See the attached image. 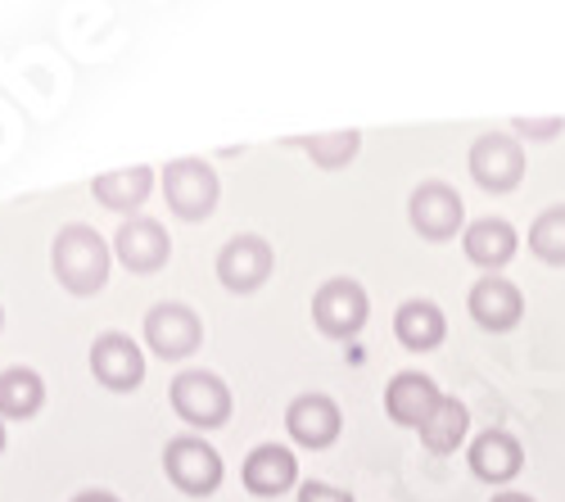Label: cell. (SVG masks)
Returning <instances> with one entry per match:
<instances>
[{
	"label": "cell",
	"mask_w": 565,
	"mask_h": 502,
	"mask_svg": "<svg viewBox=\"0 0 565 502\" xmlns=\"http://www.w3.org/2000/svg\"><path fill=\"white\" fill-rule=\"evenodd\" d=\"M90 372H96V381L114 394H131L140 389V381H146V353H140V344L122 331H105L96 335V344H90Z\"/></svg>",
	"instance_id": "obj_10"
},
{
	"label": "cell",
	"mask_w": 565,
	"mask_h": 502,
	"mask_svg": "<svg viewBox=\"0 0 565 502\" xmlns=\"http://www.w3.org/2000/svg\"><path fill=\"white\" fill-rule=\"evenodd\" d=\"M73 502H122L118 493H109V489H82Z\"/></svg>",
	"instance_id": "obj_26"
},
{
	"label": "cell",
	"mask_w": 565,
	"mask_h": 502,
	"mask_svg": "<svg viewBox=\"0 0 565 502\" xmlns=\"http://www.w3.org/2000/svg\"><path fill=\"white\" fill-rule=\"evenodd\" d=\"M114 258L127 271H136V277H150V271L168 267L172 241H168V232H163L154 217H127L118 226V236H114Z\"/></svg>",
	"instance_id": "obj_13"
},
{
	"label": "cell",
	"mask_w": 565,
	"mask_h": 502,
	"mask_svg": "<svg viewBox=\"0 0 565 502\" xmlns=\"http://www.w3.org/2000/svg\"><path fill=\"white\" fill-rule=\"evenodd\" d=\"M150 191H154V172L140 168V163L136 168H114V172L90 181V195H96L105 209H114V213H136L140 204L150 200Z\"/></svg>",
	"instance_id": "obj_19"
},
{
	"label": "cell",
	"mask_w": 565,
	"mask_h": 502,
	"mask_svg": "<svg viewBox=\"0 0 565 502\" xmlns=\"http://www.w3.org/2000/svg\"><path fill=\"white\" fill-rule=\"evenodd\" d=\"M394 335H398V344L412 349V353H430V349H439V344L448 340V317H444V308L430 303V299H407V303L394 312Z\"/></svg>",
	"instance_id": "obj_18"
},
{
	"label": "cell",
	"mask_w": 565,
	"mask_h": 502,
	"mask_svg": "<svg viewBox=\"0 0 565 502\" xmlns=\"http://www.w3.org/2000/svg\"><path fill=\"white\" fill-rule=\"evenodd\" d=\"M172 413L191 430H217L231 421V389L213 372H181L172 381Z\"/></svg>",
	"instance_id": "obj_6"
},
{
	"label": "cell",
	"mask_w": 565,
	"mask_h": 502,
	"mask_svg": "<svg viewBox=\"0 0 565 502\" xmlns=\"http://www.w3.org/2000/svg\"><path fill=\"white\" fill-rule=\"evenodd\" d=\"M466 430H470V413H466L457 398L444 394V403L430 413V421L420 426V444H426L430 452H457L461 439H466Z\"/></svg>",
	"instance_id": "obj_22"
},
{
	"label": "cell",
	"mask_w": 565,
	"mask_h": 502,
	"mask_svg": "<svg viewBox=\"0 0 565 502\" xmlns=\"http://www.w3.org/2000/svg\"><path fill=\"white\" fill-rule=\"evenodd\" d=\"M521 136H530V141H552L556 131H565V118H543V122H530V118H515L511 122Z\"/></svg>",
	"instance_id": "obj_24"
},
{
	"label": "cell",
	"mask_w": 565,
	"mask_h": 502,
	"mask_svg": "<svg viewBox=\"0 0 565 502\" xmlns=\"http://www.w3.org/2000/svg\"><path fill=\"white\" fill-rule=\"evenodd\" d=\"M45 407V381L32 367L0 372V421H32Z\"/></svg>",
	"instance_id": "obj_20"
},
{
	"label": "cell",
	"mask_w": 565,
	"mask_h": 502,
	"mask_svg": "<svg viewBox=\"0 0 565 502\" xmlns=\"http://www.w3.org/2000/svg\"><path fill=\"white\" fill-rule=\"evenodd\" d=\"M276 271V249L263 236H231L217 254V281L231 295H254L271 281Z\"/></svg>",
	"instance_id": "obj_8"
},
{
	"label": "cell",
	"mask_w": 565,
	"mask_h": 502,
	"mask_svg": "<svg viewBox=\"0 0 565 502\" xmlns=\"http://www.w3.org/2000/svg\"><path fill=\"white\" fill-rule=\"evenodd\" d=\"M407 222L420 241H452L457 232H466V204L448 181H420L407 195Z\"/></svg>",
	"instance_id": "obj_7"
},
{
	"label": "cell",
	"mask_w": 565,
	"mask_h": 502,
	"mask_svg": "<svg viewBox=\"0 0 565 502\" xmlns=\"http://www.w3.org/2000/svg\"><path fill=\"white\" fill-rule=\"evenodd\" d=\"M439 403H444V389L430 376H420V372H398L385 385V413H390L394 426H407V430L426 426Z\"/></svg>",
	"instance_id": "obj_15"
},
{
	"label": "cell",
	"mask_w": 565,
	"mask_h": 502,
	"mask_svg": "<svg viewBox=\"0 0 565 502\" xmlns=\"http://www.w3.org/2000/svg\"><path fill=\"white\" fill-rule=\"evenodd\" d=\"M51 267H55V281L86 299V295H100L109 286V267H114V245L86 222H68L60 226V236L51 245Z\"/></svg>",
	"instance_id": "obj_1"
},
{
	"label": "cell",
	"mask_w": 565,
	"mask_h": 502,
	"mask_svg": "<svg viewBox=\"0 0 565 502\" xmlns=\"http://www.w3.org/2000/svg\"><path fill=\"white\" fill-rule=\"evenodd\" d=\"M286 146H295V150H303L317 168H326V172H335V168H349L353 159H358V150H362V131H321V136H295V141H286Z\"/></svg>",
	"instance_id": "obj_21"
},
{
	"label": "cell",
	"mask_w": 565,
	"mask_h": 502,
	"mask_svg": "<svg viewBox=\"0 0 565 502\" xmlns=\"http://www.w3.org/2000/svg\"><path fill=\"white\" fill-rule=\"evenodd\" d=\"M461 249L476 267H484L489 277H498V271L515 258V249H521V236H515V226L507 217H476V222H466Z\"/></svg>",
	"instance_id": "obj_16"
},
{
	"label": "cell",
	"mask_w": 565,
	"mask_h": 502,
	"mask_svg": "<svg viewBox=\"0 0 565 502\" xmlns=\"http://www.w3.org/2000/svg\"><path fill=\"white\" fill-rule=\"evenodd\" d=\"M530 249H534V258H543L552 267H565V204H552L534 217Z\"/></svg>",
	"instance_id": "obj_23"
},
{
	"label": "cell",
	"mask_w": 565,
	"mask_h": 502,
	"mask_svg": "<svg viewBox=\"0 0 565 502\" xmlns=\"http://www.w3.org/2000/svg\"><path fill=\"white\" fill-rule=\"evenodd\" d=\"M466 462H470V476L484 480V484H511L525 471V448L507 430H484V435L470 439Z\"/></svg>",
	"instance_id": "obj_14"
},
{
	"label": "cell",
	"mask_w": 565,
	"mask_h": 502,
	"mask_svg": "<svg viewBox=\"0 0 565 502\" xmlns=\"http://www.w3.org/2000/svg\"><path fill=\"white\" fill-rule=\"evenodd\" d=\"M241 480L254 498H276V493H290L299 484V458L286 448V444H258L245 467H241Z\"/></svg>",
	"instance_id": "obj_17"
},
{
	"label": "cell",
	"mask_w": 565,
	"mask_h": 502,
	"mask_svg": "<svg viewBox=\"0 0 565 502\" xmlns=\"http://www.w3.org/2000/svg\"><path fill=\"white\" fill-rule=\"evenodd\" d=\"M489 502H534V498L530 493H493Z\"/></svg>",
	"instance_id": "obj_27"
},
{
	"label": "cell",
	"mask_w": 565,
	"mask_h": 502,
	"mask_svg": "<svg viewBox=\"0 0 565 502\" xmlns=\"http://www.w3.org/2000/svg\"><path fill=\"white\" fill-rule=\"evenodd\" d=\"M286 430L299 448H331L344 430V413H340V403L331 394H299L290 407H286Z\"/></svg>",
	"instance_id": "obj_12"
},
{
	"label": "cell",
	"mask_w": 565,
	"mask_h": 502,
	"mask_svg": "<svg viewBox=\"0 0 565 502\" xmlns=\"http://www.w3.org/2000/svg\"><path fill=\"white\" fill-rule=\"evenodd\" d=\"M466 312L476 317V327L489 335H507L521 327L525 317V295L521 286H511L507 277H480L466 295Z\"/></svg>",
	"instance_id": "obj_11"
},
{
	"label": "cell",
	"mask_w": 565,
	"mask_h": 502,
	"mask_svg": "<svg viewBox=\"0 0 565 502\" xmlns=\"http://www.w3.org/2000/svg\"><path fill=\"white\" fill-rule=\"evenodd\" d=\"M163 195L181 222H204L222 200V181L209 159H172L163 168Z\"/></svg>",
	"instance_id": "obj_2"
},
{
	"label": "cell",
	"mask_w": 565,
	"mask_h": 502,
	"mask_svg": "<svg viewBox=\"0 0 565 502\" xmlns=\"http://www.w3.org/2000/svg\"><path fill=\"white\" fill-rule=\"evenodd\" d=\"M146 344L163 357V362H181L204 344V322L195 308L185 303H154L146 312Z\"/></svg>",
	"instance_id": "obj_9"
},
{
	"label": "cell",
	"mask_w": 565,
	"mask_h": 502,
	"mask_svg": "<svg viewBox=\"0 0 565 502\" xmlns=\"http://www.w3.org/2000/svg\"><path fill=\"white\" fill-rule=\"evenodd\" d=\"M0 327H6V308H0Z\"/></svg>",
	"instance_id": "obj_29"
},
{
	"label": "cell",
	"mask_w": 565,
	"mask_h": 502,
	"mask_svg": "<svg viewBox=\"0 0 565 502\" xmlns=\"http://www.w3.org/2000/svg\"><path fill=\"white\" fill-rule=\"evenodd\" d=\"M163 471L168 480L181 489V493H191V498H209L222 489L226 480V467H222V452L213 444H204L200 435H177L168 439L163 448Z\"/></svg>",
	"instance_id": "obj_3"
},
{
	"label": "cell",
	"mask_w": 565,
	"mask_h": 502,
	"mask_svg": "<svg viewBox=\"0 0 565 502\" xmlns=\"http://www.w3.org/2000/svg\"><path fill=\"white\" fill-rule=\"evenodd\" d=\"M366 317H371V299L358 281L349 277H331V281H321L317 295H312V322L321 335H331V340H358L362 327H366Z\"/></svg>",
	"instance_id": "obj_5"
},
{
	"label": "cell",
	"mask_w": 565,
	"mask_h": 502,
	"mask_svg": "<svg viewBox=\"0 0 565 502\" xmlns=\"http://www.w3.org/2000/svg\"><path fill=\"white\" fill-rule=\"evenodd\" d=\"M6 439H10V435H6V421H0V452H6Z\"/></svg>",
	"instance_id": "obj_28"
},
{
	"label": "cell",
	"mask_w": 565,
	"mask_h": 502,
	"mask_svg": "<svg viewBox=\"0 0 565 502\" xmlns=\"http://www.w3.org/2000/svg\"><path fill=\"white\" fill-rule=\"evenodd\" d=\"M466 168L489 195H507V191H515L525 181V150L507 131H484V136L470 141Z\"/></svg>",
	"instance_id": "obj_4"
},
{
	"label": "cell",
	"mask_w": 565,
	"mask_h": 502,
	"mask_svg": "<svg viewBox=\"0 0 565 502\" xmlns=\"http://www.w3.org/2000/svg\"><path fill=\"white\" fill-rule=\"evenodd\" d=\"M299 502H353V493H344L335 484H321V480H308V484H299Z\"/></svg>",
	"instance_id": "obj_25"
}]
</instances>
